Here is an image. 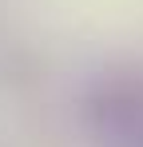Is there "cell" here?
<instances>
[{
    "instance_id": "6da1fadb",
    "label": "cell",
    "mask_w": 143,
    "mask_h": 147,
    "mask_svg": "<svg viewBox=\"0 0 143 147\" xmlns=\"http://www.w3.org/2000/svg\"><path fill=\"white\" fill-rule=\"evenodd\" d=\"M92 115L107 131H131L143 123V80H103L92 99Z\"/></svg>"
}]
</instances>
